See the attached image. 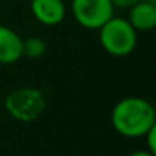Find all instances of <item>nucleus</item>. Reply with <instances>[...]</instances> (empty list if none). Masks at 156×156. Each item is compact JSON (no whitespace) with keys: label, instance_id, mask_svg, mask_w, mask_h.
<instances>
[{"label":"nucleus","instance_id":"obj_6","mask_svg":"<svg viewBox=\"0 0 156 156\" xmlns=\"http://www.w3.org/2000/svg\"><path fill=\"white\" fill-rule=\"evenodd\" d=\"M127 11H129L127 20L136 31L147 32L156 26V2L154 0H138Z\"/></svg>","mask_w":156,"mask_h":156},{"label":"nucleus","instance_id":"obj_3","mask_svg":"<svg viewBox=\"0 0 156 156\" xmlns=\"http://www.w3.org/2000/svg\"><path fill=\"white\" fill-rule=\"evenodd\" d=\"M8 115L22 122H32L46 109L44 94L32 86H23L11 90L3 101Z\"/></svg>","mask_w":156,"mask_h":156},{"label":"nucleus","instance_id":"obj_5","mask_svg":"<svg viewBox=\"0 0 156 156\" xmlns=\"http://www.w3.org/2000/svg\"><path fill=\"white\" fill-rule=\"evenodd\" d=\"M63 0H31V12L43 26H57L66 19Z\"/></svg>","mask_w":156,"mask_h":156},{"label":"nucleus","instance_id":"obj_1","mask_svg":"<svg viewBox=\"0 0 156 156\" xmlns=\"http://www.w3.org/2000/svg\"><path fill=\"white\" fill-rule=\"evenodd\" d=\"M110 121L115 132L121 136L142 138L156 126V110L142 97H126L113 106Z\"/></svg>","mask_w":156,"mask_h":156},{"label":"nucleus","instance_id":"obj_2","mask_svg":"<svg viewBox=\"0 0 156 156\" xmlns=\"http://www.w3.org/2000/svg\"><path fill=\"white\" fill-rule=\"evenodd\" d=\"M101 48L113 57H126L132 54L138 44V31L124 17L109 19L100 29Z\"/></svg>","mask_w":156,"mask_h":156},{"label":"nucleus","instance_id":"obj_8","mask_svg":"<svg viewBox=\"0 0 156 156\" xmlns=\"http://www.w3.org/2000/svg\"><path fill=\"white\" fill-rule=\"evenodd\" d=\"M46 49H48V44L43 38L28 37V38L23 40L22 54H23V57H26L29 60H37V58H40L46 54Z\"/></svg>","mask_w":156,"mask_h":156},{"label":"nucleus","instance_id":"obj_10","mask_svg":"<svg viewBox=\"0 0 156 156\" xmlns=\"http://www.w3.org/2000/svg\"><path fill=\"white\" fill-rule=\"evenodd\" d=\"M113 8H121V9H129L130 6H133L138 0H110Z\"/></svg>","mask_w":156,"mask_h":156},{"label":"nucleus","instance_id":"obj_4","mask_svg":"<svg viewBox=\"0 0 156 156\" xmlns=\"http://www.w3.org/2000/svg\"><path fill=\"white\" fill-rule=\"evenodd\" d=\"M70 11L75 22L81 28L98 31L113 17L115 8L110 0H72Z\"/></svg>","mask_w":156,"mask_h":156},{"label":"nucleus","instance_id":"obj_7","mask_svg":"<svg viewBox=\"0 0 156 156\" xmlns=\"http://www.w3.org/2000/svg\"><path fill=\"white\" fill-rule=\"evenodd\" d=\"M23 38L9 26L0 25V64H14L23 54Z\"/></svg>","mask_w":156,"mask_h":156},{"label":"nucleus","instance_id":"obj_11","mask_svg":"<svg viewBox=\"0 0 156 156\" xmlns=\"http://www.w3.org/2000/svg\"><path fill=\"white\" fill-rule=\"evenodd\" d=\"M129 156H156V154L150 153L148 150H135V151H132Z\"/></svg>","mask_w":156,"mask_h":156},{"label":"nucleus","instance_id":"obj_9","mask_svg":"<svg viewBox=\"0 0 156 156\" xmlns=\"http://www.w3.org/2000/svg\"><path fill=\"white\" fill-rule=\"evenodd\" d=\"M142 138L145 139V144H147L145 150H148L150 153L156 154V126H153Z\"/></svg>","mask_w":156,"mask_h":156}]
</instances>
